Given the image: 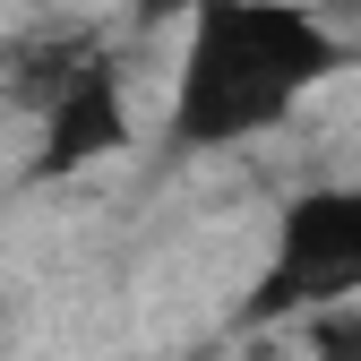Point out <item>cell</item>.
Returning a JSON list of instances; mask_svg holds the SVG:
<instances>
[{"label":"cell","instance_id":"3","mask_svg":"<svg viewBox=\"0 0 361 361\" xmlns=\"http://www.w3.org/2000/svg\"><path fill=\"white\" fill-rule=\"evenodd\" d=\"M121 147H129V95H121V78H112L104 61L69 69V78L52 86V95H43L35 172L69 180V172H95V164H112Z\"/></svg>","mask_w":361,"mask_h":361},{"label":"cell","instance_id":"4","mask_svg":"<svg viewBox=\"0 0 361 361\" xmlns=\"http://www.w3.org/2000/svg\"><path fill=\"white\" fill-rule=\"evenodd\" d=\"M301 327H310V361H361V327L344 310H319V319H301Z\"/></svg>","mask_w":361,"mask_h":361},{"label":"cell","instance_id":"5","mask_svg":"<svg viewBox=\"0 0 361 361\" xmlns=\"http://www.w3.org/2000/svg\"><path fill=\"white\" fill-rule=\"evenodd\" d=\"M129 9H138V26H180L190 9H207V0H129Z\"/></svg>","mask_w":361,"mask_h":361},{"label":"cell","instance_id":"1","mask_svg":"<svg viewBox=\"0 0 361 361\" xmlns=\"http://www.w3.org/2000/svg\"><path fill=\"white\" fill-rule=\"evenodd\" d=\"M180 26L190 43L172 69V147L190 155H224L284 129L310 86L344 69V43L301 0H207Z\"/></svg>","mask_w":361,"mask_h":361},{"label":"cell","instance_id":"2","mask_svg":"<svg viewBox=\"0 0 361 361\" xmlns=\"http://www.w3.org/2000/svg\"><path fill=\"white\" fill-rule=\"evenodd\" d=\"M353 301H361V180H319L276 215L267 276L250 284L241 319L284 327V319H319V310H353Z\"/></svg>","mask_w":361,"mask_h":361}]
</instances>
